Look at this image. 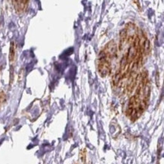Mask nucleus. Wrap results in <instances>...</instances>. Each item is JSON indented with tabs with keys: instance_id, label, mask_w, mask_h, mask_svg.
Listing matches in <instances>:
<instances>
[{
	"instance_id": "f257e3e1",
	"label": "nucleus",
	"mask_w": 164,
	"mask_h": 164,
	"mask_svg": "<svg viewBox=\"0 0 164 164\" xmlns=\"http://www.w3.org/2000/svg\"><path fill=\"white\" fill-rule=\"evenodd\" d=\"M117 52V45L110 41L99 53L98 59V70L102 77H106L111 72V62Z\"/></svg>"
},
{
	"instance_id": "f03ea898",
	"label": "nucleus",
	"mask_w": 164,
	"mask_h": 164,
	"mask_svg": "<svg viewBox=\"0 0 164 164\" xmlns=\"http://www.w3.org/2000/svg\"><path fill=\"white\" fill-rule=\"evenodd\" d=\"M147 105L148 103L139 98L136 95L132 96L129 102L126 114L132 121L137 120L146 110Z\"/></svg>"
},
{
	"instance_id": "7ed1b4c3",
	"label": "nucleus",
	"mask_w": 164,
	"mask_h": 164,
	"mask_svg": "<svg viewBox=\"0 0 164 164\" xmlns=\"http://www.w3.org/2000/svg\"><path fill=\"white\" fill-rule=\"evenodd\" d=\"M14 10L18 14L24 13L27 9L29 1H12Z\"/></svg>"
},
{
	"instance_id": "20e7f679",
	"label": "nucleus",
	"mask_w": 164,
	"mask_h": 164,
	"mask_svg": "<svg viewBox=\"0 0 164 164\" xmlns=\"http://www.w3.org/2000/svg\"><path fill=\"white\" fill-rule=\"evenodd\" d=\"M9 57L10 62H12V61H14V58H15V46H14V42H11Z\"/></svg>"
},
{
	"instance_id": "39448f33",
	"label": "nucleus",
	"mask_w": 164,
	"mask_h": 164,
	"mask_svg": "<svg viewBox=\"0 0 164 164\" xmlns=\"http://www.w3.org/2000/svg\"><path fill=\"white\" fill-rule=\"evenodd\" d=\"M6 102V95L3 91H0V107L3 105Z\"/></svg>"
}]
</instances>
